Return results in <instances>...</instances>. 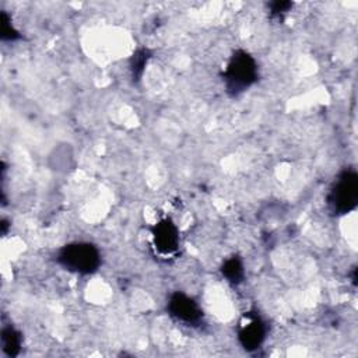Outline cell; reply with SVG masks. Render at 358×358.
<instances>
[{
	"mask_svg": "<svg viewBox=\"0 0 358 358\" xmlns=\"http://www.w3.org/2000/svg\"><path fill=\"white\" fill-rule=\"evenodd\" d=\"M257 80L259 66L256 59L243 49L235 50L222 71L227 92L231 96H238L249 90Z\"/></svg>",
	"mask_w": 358,
	"mask_h": 358,
	"instance_id": "6da1fadb",
	"label": "cell"
},
{
	"mask_svg": "<svg viewBox=\"0 0 358 358\" xmlns=\"http://www.w3.org/2000/svg\"><path fill=\"white\" fill-rule=\"evenodd\" d=\"M56 262L70 273L88 275L99 268L102 257L94 243L81 241L62 246L56 253Z\"/></svg>",
	"mask_w": 358,
	"mask_h": 358,
	"instance_id": "7a4b0ae2",
	"label": "cell"
},
{
	"mask_svg": "<svg viewBox=\"0 0 358 358\" xmlns=\"http://www.w3.org/2000/svg\"><path fill=\"white\" fill-rule=\"evenodd\" d=\"M327 208L334 215H345L358 206V173L347 168L338 173L326 196Z\"/></svg>",
	"mask_w": 358,
	"mask_h": 358,
	"instance_id": "3957f363",
	"label": "cell"
},
{
	"mask_svg": "<svg viewBox=\"0 0 358 358\" xmlns=\"http://www.w3.org/2000/svg\"><path fill=\"white\" fill-rule=\"evenodd\" d=\"M168 313L178 322L186 326H200L203 322V309L200 305L189 295L183 292L171 294L166 302Z\"/></svg>",
	"mask_w": 358,
	"mask_h": 358,
	"instance_id": "277c9868",
	"label": "cell"
},
{
	"mask_svg": "<svg viewBox=\"0 0 358 358\" xmlns=\"http://www.w3.org/2000/svg\"><path fill=\"white\" fill-rule=\"evenodd\" d=\"M151 236L152 246L158 255L166 257L178 252L180 243L179 228L169 217L159 220L151 227Z\"/></svg>",
	"mask_w": 358,
	"mask_h": 358,
	"instance_id": "5b68a950",
	"label": "cell"
},
{
	"mask_svg": "<svg viewBox=\"0 0 358 358\" xmlns=\"http://www.w3.org/2000/svg\"><path fill=\"white\" fill-rule=\"evenodd\" d=\"M267 326L256 313L249 312L243 316L238 329V341L246 351H256L266 340Z\"/></svg>",
	"mask_w": 358,
	"mask_h": 358,
	"instance_id": "8992f818",
	"label": "cell"
},
{
	"mask_svg": "<svg viewBox=\"0 0 358 358\" xmlns=\"http://www.w3.org/2000/svg\"><path fill=\"white\" fill-rule=\"evenodd\" d=\"M222 277L231 284H241L245 278V267L238 256L228 257L221 266Z\"/></svg>",
	"mask_w": 358,
	"mask_h": 358,
	"instance_id": "52a82bcc",
	"label": "cell"
},
{
	"mask_svg": "<svg viewBox=\"0 0 358 358\" xmlns=\"http://www.w3.org/2000/svg\"><path fill=\"white\" fill-rule=\"evenodd\" d=\"M21 344H22L21 333L17 329H14L13 326L3 327V330H1V348L7 355L15 357L21 350Z\"/></svg>",
	"mask_w": 358,
	"mask_h": 358,
	"instance_id": "ba28073f",
	"label": "cell"
},
{
	"mask_svg": "<svg viewBox=\"0 0 358 358\" xmlns=\"http://www.w3.org/2000/svg\"><path fill=\"white\" fill-rule=\"evenodd\" d=\"M150 59V52L148 49H138L133 57H131V62H130V70H131V77L133 80L138 81L143 76V71H144V67L147 64Z\"/></svg>",
	"mask_w": 358,
	"mask_h": 358,
	"instance_id": "9c48e42d",
	"label": "cell"
},
{
	"mask_svg": "<svg viewBox=\"0 0 358 358\" xmlns=\"http://www.w3.org/2000/svg\"><path fill=\"white\" fill-rule=\"evenodd\" d=\"M270 7V14L273 17H281L284 15L285 13H288L292 7V3L289 1H273L268 4Z\"/></svg>",
	"mask_w": 358,
	"mask_h": 358,
	"instance_id": "30bf717a",
	"label": "cell"
}]
</instances>
